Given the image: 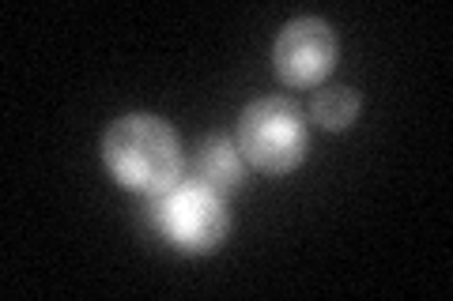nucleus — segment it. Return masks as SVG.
Instances as JSON below:
<instances>
[{"label": "nucleus", "instance_id": "6", "mask_svg": "<svg viewBox=\"0 0 453 301\" xmlns=\"http://www.w3.org/2000/svg\"><path fill=\"white\" fill-rule=\"evenodd\" d=\"M310 113L321 128L329 132H340V128H351V121L359 117V94L351 87H329V91H318L314 102H310Z\"/></svg>", "mask_w": 453, "mask_h": 301}, {"label": "nucleus", "instance_id": "4", "mask_svg": "<svg viewBox=\"0 0 453 301\" xmlns=\"http://www.w3.org/2000/svg\"><path fill=\"white\" fill-rule=\"evenodd\" d=\"M336 64V34L325 19H295L276 41V71L291 87H314Z\"/></svg>", "mask_w": 453, "mask_h": 301}, {"label": "nucleus", "instance_id": "5", "mask_svg": "<svg viewBox=\"0 0 453 301\" xmlns=\"http://www.w3.org/2000/svg\"><path fill=\"white\" fill-rule=\"evenodd\" d=\"M196 169H201L204 184L211 189H234L242 181V159H238L234 143L226 136H208L201 154H196Z\"/></svg>", "mask_w": 453, "mask_h": 301}, {"label": "nucleus", "instance_id": "3", "mask_svg": "<svg viewBox=\"0 0 453 301\" xmlns=\"http://www.w3.org/2000/svg\"><path fill=\"white\" fill-rule=\"evenodd\" d=\"M163 234L186 252H211L226 237V207L211 184H174L159 204Z\"/></svg>", "mask_w": 453, "mask_h": 301}, {"label": "nucleus", "instance_id": "2", "mask_svg": "<svg viewBox=\"0 0 453 301\" xmlns=\"http://www.w3.org/2000/svg\"><path fill=\"white\" fill-rule=\"evenodd\" d=\"M238 147L261 169L283 177L306 159V124L288 98H261L238 121Z\"/></svg>", "mask_w": 453, "mask_h": 301}, {"label": "nucleus", "instance_id": "1", "mask_svg": "<svg viewBox=\"0 0 453 301\" xmlns=\"http://www.w3.org/2000/svg\"><path fill=\"white\" fill-rule=\"evenodd\" d=\"M103 159L125 189L148 196L170 192L181 177L178 136L148 113H133L110 124V132L103 136Z\"/></svg>", "mask_w": 453, "mask_h": 301}]
</instances>
